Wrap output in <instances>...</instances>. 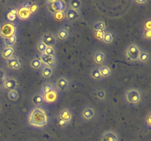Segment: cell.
I'll return each mask as SVG.
<instances>
[{"label":"cell","mask_w":151,"mask_h":141,"mask_svg":"<svg viewBox=\"0 0 151 141\" xmlns=\"http://www.w3.org/2000/svg\"><path fill=\"white\" fill-rule=\"evenodd\" d=\"M143 29H146V30H151V20L150 19H147L145 20L143 26Z\"/></svg>","instance_id":"obj_40"},{"label":"cell","mask_w":151,"mask_h":141,"mask_svg":"<svg viewBox=\"0 0 151 141\" xmlns=\"http://www.w3.org/2000/svg\"><path fill=\"white\" fill-rule=\"evenodd\" d=\"M43 97H44V102L52 104L57 101L58 98V91L56 90H52L43 95Z\"/></svg>","instance_id":"obj_16"},{"label":"cell","mask_w":151,"mask_h":141,"mask_svg":"<svg viewBox=\"0 0 151 141\" xmlns=\"http://www.w3.org/2000/svg\"><path fill=\"white\" fill-rule=\"evenodd\" d=\"M54 72V68L50 67L48 66L44 65L42 68H41V76L44 79H48V78L51 77Z\"/></svg>","instance_id":"obj_20"},{"label":"cell","mask_w":151,"mask_h":141,"mask_svg":"<svg viewBox=\"0 0 151 141\" xmlns=\"http://www.w3.org/2000/svg\"><path fill=\"white\" fill-rule=\"evenodd\" d=\"M32 103L35 107H40L41 104H44V97H43L42 94L40 93V91L33 94V95L32 96Z\"/></svg>","instance_id":"obj_23"},{"label":"cell","mask_w":151,"mask_h":141,"mask_svg":"<svg viewBox=\"0 0 151 141\" xmlns=\"http://www.w3.org/2000/svg\"><path fill=\"white\" fill-rule=\"evenodd\" d=\"M67 5H69L68 8H70L72 10H75V11L80 12L81 11V8H82V1L80 0H70L68 2Z\"/></svg>","instance_id":"obj_25"},{"label":"cell","mask_w":151,"mask_h":141,"mask_svg":"<svg viewBox=\"0 0 151 141\" xmlns=\"http://www.w3.org/2000/svg\"><path fill=\"white\" fill-rule=\"evenodd\" d=\"M55 90V85L52 83L51 82H46L45 83L43 84V85L41 86V90H40V93H41L42 95H44L47 93L50 92L52 90Z\"/></svg>","instance_id":"obj_26"},{"label":"cell","mask_w":151,"mask_h":141,"mask_svg":"<svg viewBox=\"0 0 151 141\" xmlns=\"http://www.w3.org/2000/svg\"><path fill=\"white\" fill-rule=\"evenodd\" d=\"M38 4L37 2H34L32 4V5L30 6V7H29V12H30L31 15L33 14V13H36L37 11H38Z\"/></svg>","instance_id":"obj_39"},{"label":"cell","mask_w":151,"mask_h":141,"mask_svg":"<svg viewBox=\"0 0 151 141\" xmlns=\"http://www.w3.org/2000/svg\"><path fill=\"white\" fill-rule=\"evenodd\" d=\"M32 3H33V1H24L23 3H22V6H21V7H23V8H26V9H29V7H30V6L32 5Z\"/></svg>","instance_id":"obj_41"},{"label":"cell","mask_w":151,"mask_h":141,"mask_svg":"<svg viewBox=\"0 0 151 141\" xmlns=\"http://www.w3.org/2000/svg\"><path fill=\"white\" fill-rule=\"evenodd\" d=\"M142 38L145 41H150L151 40V30L143 29L142 32Z\"/></svg>","instance_id":"obj_34"},{"label":"cell","mask_w":151,"mask_h":141,"mask_svg":"<svg viewBox=\"0 0 151 141\" xmlns=\"http://www.w3.org/2000/svg\"><path fill=\"white\" fill-rule=\"evenodd\" d=\"M41 40L47 46L54 47L57 43V38H56L55 34L50 32L44 33L41 38Z\"/></svg>","instance_id":"obj_8"},{"label":"cell","mask_w":151,"mask_h":141,"mask_svg":"<svg viewBox=\"0 0 151 141\" xmlns=\"http://www.w3.org/2000/svg\"><path fill=\"white\" fill-rule=\"evenodd\" d=\"M7 78V74L4 69L0 68V79H6Z\"/></svg>","instance_id":"obj_44"},{"label":"cell","mask_w":151,"mask_h":141,"mask_svg":"<svg viewBox=\"0 0 151 141\" xmlns=\"http://www.w3.org/2000/svg\"><path fill=\"white\" fill-rule=\"evenodd\" d=\"M3 40H4V44L6 47H13L17 41V36L15 34L9 38H3Z\"/></svg>","instance_id":"obj_28"},{"label":"cell","mask_w":151,"mask_h":141,"mask_svg":"<svg viewBox=\"0 0 151 141\" xmlns=\"http://www.w3.org/2000/svg\"><path fill=\"white\" fill-rule=\"evenodd\" d=\"M47 10L51 14H54L56 12H65L67 9V3L63 0H52L47 1Z\"/></svg>","instance_id":"obj_4"},{"label":"cell","mask_w":151,"mask_h":141,"mask_svg":"<svg viewBox=\"0 0 151 141\" xmlns=\"http://www.w3.org/2000/svg\"><path fill=\"white\" fill-rule=\"evenodd\" d=\"M56 120H57L58 126L60 128H61V129H64V128H66L69 126V125H68L66 122L63 121V120H62V119H60L58 115H57V118H56Z\"/></svg>","instance_id":"obj_37"},{"label":"cell","mask_w":151,"mask_h":141,"mask_svg":"<svg viewBox=\"0 0 151 141\" xmlns=\"http://www.w3.org/2000/svg\"><path fill=\"white\" fill-rule=\"evenodd\" d=\"M141 48L138 44L135 43H131L128 44L124 51V56L127 61L130 63L139 62V57L141 53Z\"/></svg>","instance_id":"obj_3"},{"label":"cell","mask_w":151,"mask_h":141,"mask_svg":"<svg viewBox=\"0 0 151 141\" xmlns=\"http://www.w3.org/2000/svg\"><path fill=\"white\" fill-rule=\"evenodd\" d=\"M47 47V46H46L45 44L42 42V41H41V39L38 41V43H37L36 49H37V51H38L40 54H44V53L45 52Z\"/></svg>","instance_id":"obj_33"},{"label":"cell","mask_w":151,"mask_h":141,"mask_svg":"<svg viewBox=\"0 0 151 141\" xmlns=\"http://www.w3.org/2000/svg\"><path fill=\"white\" fill-rule=\"evenodd\" d=\"M4 80H5V79H0V89H1V88H3V85H4Z\"/></svg>","instance_id":"obj_47"},{"label":"cell","mask_w":151,"mask_h":141,"mask_svg":"<svg viewBox=\"0 0 151 141\" xmlns=\"http://www.w3.org/2000/svg\"><path fill=\"white\" fill-rule=\"evenodd\" d=\"M7 98L12 101H16L19 98V93L17 90H13L7 92Z\"/></svg>","instance_id":"obj_32"},{"label":"cell","mask_w":151,"mask_h":141,"mask_svg":"<svg viewBox=\"0 0 151 141\" xmlns=\"http://www.w3.org/2000/svg\"><path fill=\"white\" fill-rule=\"evenodd\" d=\"M55 35L57 39H58L59 41H66L69 38L70 33L66 28L60 27L58 29Z\"/></svg>","instance_id":"obj_21"},{"label":"cell","mask_w":151,"mask_h":141,"mask_svg":"<svg viewBox=\"0 0 151 141\" xmlns=\"http://www.w3.org/2000/svg\"><path fill=\"white\" fill-rule=\"evenodd\" d=\"M52 16L53 17H54V19H55L56 21H61L63 19H65L64 12H56V13H54Z\"/></svg>","instance_id":"obj_35"},{"label":"cell","mask_w":151,"mask_h":141,"mask_svg":"<svg viewBox=\"0 0 151 141\" xmlns=\"http://www.w3.org/2000/svg\"><path fill=\"white\" fill-rule=\"evenodd\" d=\"M45 54H48V55L53 56V57H56L55 56V49L54 48V47L51 46H47V48H46Z\"/></svg>","instance_id":"obj_38"},{"label":"cell","mask_w":151,"mask_h":141,"mask_svg":"<svg viewBox=\"0 0 151 141\" xmlns=\"http://www.w3.org/2000/svg\"><path fill=\"white\" fill-rule=\"evenodd\" d=\"M16 32V26L13 23H4L0 27V36L3 38H9L15 35Z\"/></svg>","instance_id":"obj_7"},{"label":"cell","mask_w":151,"mask_h":141,"mask_svg":"<svg viewBox=\"0 0 151 141\" xmlns=\"http://www.w3.org/2000/svg\"><path fill=\"white\" fill-rule=\"evenodd\" d=\"M55 88L58 92L67 91L71 87V80L66 76H59L55 82Z\"/></svg>","instance_id":"obj_6"},{"label":"cell","mask_w":151,"mask_h":141,"mask_svg":"<svg viewBox=\"0 0 151 141\" xmlns=\"http://www.w3.org/2000/svg\"><path fill=\"white\" fill-rule=\"evenodd\" d=\"M17 16L21 19V20H27L29 19L31 16V13L29 12V9L23 8V7H20L18 10Z\"/></svg>","instance_id":"obj_24"},{"label":"cell","mask_w":151,"mask_h":141,"mask_svg":"<svg viewBox=\"0 0 151 141\" xmlns=\"http://www.w3.org/2000/svg\"><path fill=\"white\" fill-rule=\"evenodd\" d=\"M148 1H147V0H142V1H140V0H136V1H134V2L137 4H146V3H147Z\"/></svg>","instance_id":"obj_45"},{"label":"cell","mask_w":151,"mask_h":141,"mask_svg":"<svg viewBox=\"0 0 151 141\" xmlns=\"http://www.w3.org/2000/svg\"><path fill=\"white\" fill-rule=\"evenodd\" d=\"M94 96L97 101H106L108 98V93L104 88H97L94 90Z\"/></svg>","instance_id":"obj_17"},{"label":"cell","mask_w":151,"mask_h":141,"mask_svg":"<svg viewBox=\"0 0 151 141\" xmlns=\"http://www.w3.org/2000/svg\"><path fill=\"white\" fill-rule=\"evenodd\" d=\"M149 61H150V54H149V53L147 51L142 50L139 57V62L141 63H144V64H147V63H148Z\"/></svg>","instance_id":"obj_30"},{"label":"cell","mask_w":151,"mask_h":141,"mask_svg":"<svg viewBox=\"0 0 151 141\" xmlns=\"http://www.w3.org/2000/svg\"><path fill=\"white\" fill-rule=\"evenodd\" d=\"M80 115L84 122H89L96 118L97 116V111L93 106L87 105L82 109Z\"/></svg>","instance_id":"obj_5"},{"label":"cell","mask_w":151,"mask_h":141,"mask_svg":"<svg viewBox=\"0 0 151 141\" xmlns=\"http://www.w3.org/2000/svg\"><path fill=\"white\" fill-rule=\"evenodd\" d=\"M15 49L13 47H6L4 46V48H2L1 52V57H2L4 60H7L10 58L13 57V54H14Z\"/></svg>","instance_id":"obj_18"},{"label":"cell","mask_w":151,"mask_h":141,"mask_svg":"<svg viewBox=\"0 0 151 141\" xmlns=\"http://www.w3.org/2000/svg\"><path fill=\"white\" fill-rule=\"evenodd\" d=\"M91 29L94 32H105L106 29V24L103 21H96L92 24Z\"/></svg>","instance_id":"obj_22"},{"label":"cell","mask_w":151,"mask_h":141,"mask_svg":"<svg viewBox=\"0 0 151 141\" xmlns=\"http://www.w3.org/2000/svg\"><path fill=\"white\" fill-rule=\"evenodd\" d=\"M58 116L69 126L73 118V113L69 108H63L59 111Z\"/></svg>","instance_id":"obj_9"},{"label":"cell","mask_w":151,"mask_h":141,"mask_svg":"<svg viewBox=\"0 0 151 141\" xmlns=\"http://www.w3.org/2000/svg\"><path fill=\"white\" fill-rule=\"evenodd\" d=\"M28 124L33 128L42 129L48 124L47 111L41 107H35L31 110L27 117Z\"/></svg>","instance_id":"obj_1"},{"label":"cell","mask_w":151,"mask_h":141,"mask_svg":"<svg viewBox=\"0 0 151 141\" xmlns=\"http://www.w3.org/2000/svg\"><path fill=\"white\" fill-rule=\"evenodd\" d=\"M40 60H41L42 63L46 66H48L50 67L54 68L57 65V60H56V57H53V56L48 55V54H40L39 57Z\"/></svg>","instance_id":"obj_10"},{"label":"cell","mask_w":151,"mask_h":141,"mask_svg":"<svg viewBox=\"0 0 151 141\" xmlns=\"http://www.w3.org/2000/svg\"><path fill=\"white\" fill-rule=\"evenodd\" d=\"M65 19L68 22H76L77 21L81 19V13L80 12L75 11L70 8H68L64 12Z\"/></svg>","instance_id":"obj_13"},{"label":"cell","mask_w":151,"mask_h":141,"mask_svg":"<svg viewBox=\"0 0 151 141\" xmlns=\"http://www.w3.org/2000/svg\"><path fill=\"white\" fill-rule=\"evenodd\" d=\"M6 66L10 70H19L22 68V65L18 57H13L9 59V60H6Z\"/></svg>","instance_id":"obj_12"},{"label":"cell","mask_w":151,"mask_h":141,"mask_svg":"<svg viewBox=\"0 0 151 141\" xmlns=\"http://www.w3.org/2000/svg\"><path fill=\"white\" fill-rule=\"evenodd\" d=\"M151 113L149 112L147 114V115L145 116V125L146 127H147L148 129L151 128Z\"/></svg>","instance_id":"obj_36"},{"label":"cell","mask_w":151,"mask_h":141,"mask_svg":"<svg viewBox=\"0 0 151 141\" xmlns=\"http://www.w3.org/2000/svg\"><path fill=\"white\" fill-rule=\"evenodd\" d=\"M10 13H11V14L14 15V16H17V13H18V9L17 8H12L11 10H10V12H9Z\"/></svg>","instance_id":"obj_46"},{"label":"cell","mask_w":151,"mask_h":141,"mask_svg":"<svg viewBox=\"0 0 151 141\" xmlns=\"http://www.w3.org/2000/svg\"><path fill=\"white\" fill-rule=\"evenodd\" d=\"M43 66H44V64L40 60L39 57H34L33 59L31 60L30 63H29V66L31 67V68L34 69V70H39L42 68Z\"/></svg>","instance_id":"obj_27"},{"label":"cell","mask_w":151,"mask_h":141,"mask_svg":"<svg viewBox=\"0 0 151 141\" xmlns=\"http://www.w3.org/2000/svg\"><path fill=\"white\" fill-rule=\"evenodd\" d=\"M114 40V37L113 34L111 32H105L104 35H103V42L105 43L106 44H110L112 43Z\"/></svg>","instance_id":"obj_31"},{"label":"cell","mask_w":151,"mask_h":141,"mask_svg":"<svg viewBox=\"0 0 151 141\" xmlns=\"http://www.w3.org/2000/svg\"><path fill=\"white\" fill-rule=\"evenodd\" d=\"M97 68H98V70L100 71V75H101L103 79L109 78L111 75V69L109 66H106V65L103 64L100 66H97Z\"/></svg>","instance_id":"obj_19"},{"label":"cell","mask_w":151,"mask_h":141,"mask_svg":"<svg viewBox=\"0 0 151 141\" xmlns=\"http://www.w3.org/2000/svg\"><path fill=\"white\" fill-rule=\"evenodd\" d=\"M125 103L129 106H137L142 101V93L136 88H130L124 94Z\"/></svg>","instance_id":"obj_2"},{"label":"cell","mask_w":151,"mask_h":141,"mask_svg":"<svg viewBox=\"0 0 151 141\" xmlns=\"http://www.w3.org/2000/svg\"><path fill=\"white\" fill-rule=\"evenodd\" d=\"M90 76L91 77V79H93L95 81H100L103 79L101 75H100V71L98 70V68L94 67L91 68V71H90Z\"/></svg>","instance_id":"obj_29"},{"label":"cell","mask_w":151,"mask_h":141,"mask_svg":"<svg viewBox=\"0 0 151 141\" xmlns=\"http://www.w3.org/2000/svg\"><path fill=\"white\" fill-rule=\"evenodd\" d=\"M106 53L103 50H96L94 51L92 55V60L95 65L100 66L104 63L106 60Z\"/></svg>","instance_id":"obj_11"},{"label":"cell","mask_w":151,"mask_h":141,"mask_svg":"<svg viewBox=\"0 0 151 141\" xmlns=\"http://www.w3.org/2000/svg\"><path fill=\"white\" fill-rule=\"evenodd\" d=\"M105 32H95V37L100 41H103V35H104Z\"/></svg>","instance_id":"obj_42"},{"label":"cell","mask_w":151,"mask_h":141,"mask_svg":"<svg viewBox=\"0 0 151 141\" xmlns=\"http://www.w3.org/2000/svg\"><path fill=\"white\" fill-rule=\"evenodd\" d=\"M119 136L112 130L106 131L101 136V141H118Z\"/></svg>","instance_id":"obj_15"},{"label":"cell","mask_w":151,"mask_h":141,"mask_svg":"<svg viewBox=\"0 0 151 141\" xmlns=\"http://www.w3.org/2000/svg\"><path fill=\"white\" fill-rule=\"evenodd\" d=\"M1 110H2V105H1V104L0 103V113H1Z\"/></svg>","instance_id":"obj_48"},{"label":"cell","mask_w":151,"mask_h":141,"mask_svg":"<svg viewBox=\"0 0 151 141\" xmlns=\"http://www.w3.org/2000/svg\"><path fill=\"white\" fill-rule=\"evenodd\" d=\"M18 87V82L15 78L13 77H7L4 80V85H3L2 89L4 90H7V92L10 90H16Z\"/></svg>","instance_id":"obj_14"},{"label":"cell","mask_w":151,"mask_h":141,"mask_svg":"<svg viewBox=\"0 0 151 141\" xmlns=\"http://www.w3.org/2000/svg\"><path fill=\"white\" fill-rule=\"evenodd\" d=\"M7 19H8V20L10 21V23H13V22L16 20V16H14V15L11 14V13H7Z\"/></svg>","instance_id":"obj_43"}]
</instances>
